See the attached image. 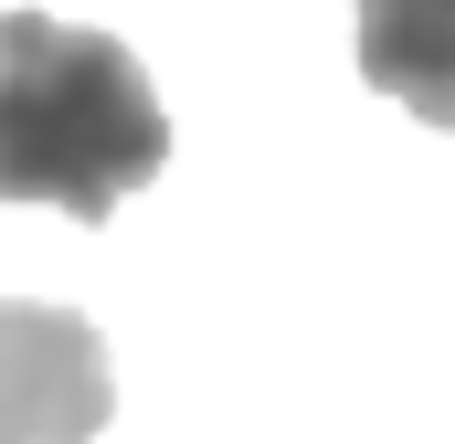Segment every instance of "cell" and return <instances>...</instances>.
Listing matches in <instances>:
<instances>
[{"mask_svg": "<svg viewBox=\"0 0 455 444\" xmlns=\"http://www.w3.org/2000/svg\"><path fill=\"white\" fill-rule=\"evenodd\" d=\"M360 75L424 127H455V0H360Z\"/></svg>", "mask_w": 455, "mask_h": 444, "instance_id": "3", "label": "cell"}, {"mask_svg": "<svg viewBox=\"0 0 455 444\" xmlns=\"http://www.w3.org/2000/svg\"><path fill=\"white\" fill-rule=\"evenodd\" d=\"M116 413L107 338L75 307L0 297V444H96Z\"/></svg>", "mask_w": 455, "mask_h": 444, "instance_id": "2", "label": "cell"}, {"mask_svg": "<svg viewBox=\"0 0 455 444\" xmlns=\"http://www.w3.org/2000/svg\"><path fill=\"white\" fill-rule=\"evenodd\" d=\"M170 159V116L148 64L53 11H0V202L107 222Z\"/></svg>", "mask_w": 455, "mask_h": 444, "instance_id": "1", "label": "cell"}]
</instances>
